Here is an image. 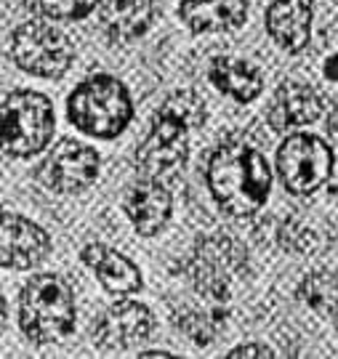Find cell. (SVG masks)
Returning a JSON list of instances; mask_svg holds the SVG:
<instances>
[{"label": "cell", "mask_w": 338, "mask_h": 359, "mask_svg": "<svg viewBox=\"0 0 338 359\" xmlns=\"http://www.w3.org/2000/svg\"><path fill=\"white\" fill-rule=\"evenodd\" d=\"M157 0H104L102 25L115 43H128L147 32L155 19Z\"/></svg>", "instance_id": "17"}, {"label": "cell", "mask_w": 338, "mask_h": 359, "mask_svg": "<svg viewBox=\"0 0 338 359\" xmlns=\"http://www.w3.org/2000/svg\"><path fill=\"white\" fill-rule=\"evenodd\" d=\"M208 80L213 88H219L222 93L232 96L234 102L248 104L261 96L264 80H261L259 69L253 65H248L243 59L234 56H216L208 65Z\"/></svg>", "instance_id": "18"}, {"label": "cell", "mask_w": 338, "mask_h": 359, "mask_svg": "<svg viewBox=\"0 0 338 359\" xmlns=\"http://www.w3.org/2000/svg\"><path fill=\"white\" fill-rule=\"evenodd\" d=\"M312 0H274L266 8V29L283 51L299 53L312 38Z\"/></svg>", "instance_id": "13"}, {"label": "cell", "mask_w": 338, "mask_h": 359, "mask_svg": "<svg viewBox=\"0 0 338 359\" xmlns=\"http://www.w3.org/2000/svg\"><path fill=\"white\" fill-rule=\"evenodd\" d=\"M32 13L43 19H56V22H75L83 19L102 3V0H22Z\"/></svg>", "instance_id": "20"}, {"label": "cell", "mask_w": 338, "mask_h": 359, "mask_svg": "<svg viewBox=\"0 0 338 359\" xmlns=\"http://www.w3.org/2000/svg\"><path fill=\"white\" fill-rule=\"evenodd\" d=\"M323 115V102L304 83H283L269 107V123L274 130H290L309 126Z\"/></svg>", "instance_id": "15"}, {"label": "cell", "mask_w": 338, "mask_h": 359, "mask_svg": "<svg viewBox=\"0 0 338 359\" xmlns=\"http://www.w3.org/2000/svg\"><path fill=\"white\" fill-rule=\"evenodd\" d=\"M205 181L224 213L245 218L266 203L272 189V170L264 154L253 147L229 142L210 154Z\"/></svg>", "instance_id": "1"}, {"label": "cell", "mask_w": 338, "mask_h": 359, "mask_svg": "<svg viewBox=\"0 0 338 359\" xmlns=\"http://www.w3.org/2000/svg\"><path fill=\"white\" fill-rule=\"evenodd\" d=\"M142 357H170L168 351H142Z\"/></svg>", "instance_id": "25"}, {"label": "cell", "mask_w": 338, "mask_h": 359, "mask_svg": "<svg viewBox=\"0 0 338 359\" xmlns=\"http://www.w3.org/2000/svg\"><path fill=\"white\" fill-rule=\"evenodd\" d=\"M123 210L142 237H155L165 229L173 213V197L163 181L142 179L123 197Z\"/></svg>", "instance_id": "12"}, {"label": "cell", "mask_w": 338, "mask_h": 359, "mask_svg": "<svg viewBox=\"0 0 338 359\" xmlns=\"http://www.w3.org/2000/svg\"><path fill=\"white\" fill-rule=\"evenodd\" d=\"M53 136V107L38 90H11L3 102V149L11 157L43 152Z\"/></svg>", "instance_id": "4"}, {"label": "cell", "mask_w": 338, "mask_h": 359, "mask_svg": "<svg viewBox=\"0 0 338 359\" xmlns=\"http://www.w3.org/2000/svg\"><path fill=\"white\" fill-rule=\"evenodd\" d=\"M299 301H304L309 309H314L323 317H333V311L338 309V274L333 271H312L301 280Z\"/></svg>", "instance_id": "19"}, {"label": "cell", "mask_w": 338, "mask_h": 359, "mask_svg": "<svg viewBox=\"0 0 338 359\" xmlns=\"http://www.w3.org/2000/svg\"><path fill=\"white\" fill-rule=\"evenodd\" d=\"M160 109L173 117H179L189 128H200L203 120H205V102L197 96L195 90H189V88H182V90H176V93H170Z\"/></svg>", "instance_id": "21"}, {"label": "cell", "mask_w": 338, "mask_h": 359, "mask_svg": "<svg viewBox=\"0 0 338 359\" xmlns=\"http://www.w3.org/2000/svg\"><path fill=\"white\" fill-rule=\"evenodd\" d=\"M99 152L75 139H62L51 147L46 160L38 168V179L43 187L59 194H80L91 187L99 176Z\"/></svg>", "instance_id": "9"}, {"label": "cell", "mask_w": 338, "mask_h": 359, "mask_svg": "<svg viewBox=\"0 0 338 359\" xmlns=\"http://www.w3.org/2000/svg\"><path fill=\"white\" fill-rule=\"evenodd\" d=\"M248 264L245 248L234 237L227 234H210L203 237L195 248V256L189 261L192 283L203 295L213 301H224L232 280H237Z\"/></svg>", "instance_id": "8"}, {"label": "cell", "mask_w": 338, "mask_h": 359, "mask_svg": "<svg viewBox=\"0 0 338 359\" xmlns=\"http://www.w3.org/2000/svg\"><path fill=\"white\" fill-rule=\"evenodd\" d=\"M19 327L32 344H56L75 330V293L59 274H38L19 293Z\"/></svg>", "instance_id": "2"}, {"label": "cell", "mask_w": 338, "mask_h": 359, "mask_svg": "<svg viewBox=\"0 0 338 359\" xmlns=\"http://www.w3.org/2000/svg\"><path fill=\"white\" fill-rule=\"evenodd\" d=\"M51 250L48 231L35 221L6 210L0 224V261L6 269L27 271L38 266Z\"/></svg>", "instance_id": "11"}, {"label": "cell", "mask_w": 338, "mask_h": 359, "mask_svg": "<svg viewBox=\"0 0 338 359\" xmlns=\"http://www.w3.org/2000/svg\"><path fill=\"white\" fill-rule=\"evenodd\" d=\"M333 149L320 136L290 133L277 149V173L290 194H312L333 173Z\"/></svg>", "instance_id": "6"}, {"label": "cell", "mask_w": 338, "mask_h": 359, "mask_svg": "<svg viewBox=\"0 0 338 359\" xmlns=\"http://www.w3.org/2000/svg\"><path fill=\"white\" fill-rule=\"evenodd\" d=\"M155 333V314L139 301H117L96 320L93 338L104 351H128Z\"/></svg>", "instance_id": "10"}, {"label": "cell", "mask_w": 338, "mask_h": 359, "mask_svg": "<svg viewBox=\"0 0 338 359\" xmlns=\"http://www.w3.org/2000/svg\"><path fill=\"white\" fill-rule=\"evenodd\" d=\"M330 320H333V325H336V330H338V309L333 311V317H330Z\"/></svg>", "instance_id": "27"}, {"label": "cell", "mask_w": 338, "mask_h": 359, "mask_svg": "<svg viewBox=\"0 0 338 359\" xmlns=\"http://www.w3.org/2000/svg\"><path fill=\"white\" fill-rule=\"evenodd\" d=\"M184 25L192 32H224V29H237L245 25L248 3L245 0H182Z\"/></svg>", "instance_id": "16"}, {"label": "cell", "mask_w": 338, "mask_h": 359, "mask_svg": "<svg viewBox=\"0 0 338 359\" xmlns=\"http://www.w3.org/2000/svg\"><path fill=\"white\" fill-rule=\"evenodd\" d=\"M80 258L86 266H91L93 274L99 277V283L107 293L112 295H133L144 287V277L139 266L126 258L123 253H117L112 248H107L102 243H91L80 250Z\"/></svg>", "instance_id": "14"}, {"label": "cell", "mask_w": 338, "mask_h": 359, "mask_svg": "<svg viewBox=\"0 0 338 359\" xmlns=\"http://www.w3.org/2000/svg\"><path fill=\"white\" fill-rule=\"evenodd\" d=\"M330 194H333V200H336V203H338V181H336V184H333V187H330Z\"/></svg>", "instance_id": "26"}, {"label": "cell", "mask_w": 338, "mask_h": 359, "mask_svg": "<svg viewBox=\"0 0 338 359\" xmlns=\"http://www.w3.org/2000/svg\"><path fill=\"white\" fill-rule=\"evenodd\" d=\"M189 130L192 128L179 117L168 115L163 109L157 112L152 130L147 133V139L139 144V152H136V168L142 179L168 181L182 173L189 157Z\"/></svg>", "instance_id": "7"}, {"label": "cell", "mask_w": 338, "mask_h": 359, "mask_svg": "<svg viewBox=\"0 0 338 359\" xmlns=\"http://www.w3.org/2000/svg\"><path fill=\"white\" fill-rule=\"evenodd\" d=\"M179 327L195 341L197 346H208L210 341H213V335H216L210 314H195V311H189V314H184L182 320H179Z\"/></svg>", "instance_id": "22"}, {"label": "cell", "mask_w": 338, "mask_h": 359, "mask_svg": "<svg viewBox=\"0 0 338 359\" xmlns=\"http://www.w3.org/2000/svg\"><path fill=\"white\" fill-rule=\"evenodd\" d=\"M323 72H325L327 80H333V83H338V53H336V56H330V59H327V62H325V69H323Z\"/></svg>", "instance_id": "24"}, {"label": "cell", "mask_w": 338, "mask_h": 359, "mask_svg": "<svg viewBox=\"0 0 338 359\" xmlns=\"http://www.w3.org/2000/svg\"><path fill=\"white\" fill-rule=\"evenodd\" d=\"M229 357H274V351L266 346H259V344H243V346L232 348Z\"/></svg>", "instance_id": "23"}, {"label": "cell", "mask_w": 338, "mask_h": 359, "mask_svg": "<svg viewBox=\"0 0 338 359\" xmlns=\"http://www.w3.org/2000/svg\"><path fill=\"white\" fill-rule=\"evenodd\" d=\"M72 43L62 29L46 22H25L11 32V59L35 77H59L72 65Z\"/></svg>", "instance_id": "5"}, {"label": "cell", "mask_w": 338, "mask_h": 359, "mask_svg": "<svg viewBox=\"0 0 338 359\" xmlns=\"http://www.w3.org/2000/svg\"><path fill=\"white\" fill-rule=\"evenodd\" d=\"M67 115L86 136L115 139L133 120V99L117 77L91 75L69 93Z\"/></svg>", "instance_id": "3"}]
</instances>
